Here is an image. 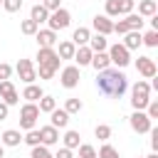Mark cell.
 <instances>
[{"instance_id":"17","label":"cell","mask_w":158,"mask_h":158,"mask_svg":"<svg viewBox=\"0 0 158 158\" xmlns=\"http://www.w3.org/2000/svg\"><path fill=\"white\" fill-rule=\"evenodd\" d=\"M91 49H89V44H84V47H77V52H74V62H77V67H89V62H91Z\"/></svg>"},{"instance_id":"45","label":"cell","mask_w":158,"mask_h":158,"mask_svg":"<svg viewBox=\"0 0 158 158\" xmlns=\"http://www.w3.org/2000/svg\"><path fill=\"white\" fill-rule=\"evenodd\" d=\"M54 158H74V153H72V148H64V146H62V148L54 153Z\"/></svg>"},{"instance_id":"6","label":"cell","mask_w":158,"mask_h":158,"mask_svg":"<svg viewBox=\"0 0 158 158\" xmlns=\"http://www.w3.org/2000/svg\"><path fill=\"white\" fill-rule=\"evenodd\" d=\"M79 79H81V72H79L77 64L64 67L62 74H59V84H62L64 89H74V86H79Z\"/></svg>"},{"instance_id":"50","label":"cell","mask_w":158,"mask_h":158,"mask_svg":"<svg viewBox=\"0 0 158 158\" xmlns=\"http://www.w3.org/2000/svg\"><path fill=\"white\" fill-rule=\"evenodd\" d=\"M0 5H2V0H0Z\"/></svg>"},{"instance_id":"33","label":"cell","mask_w":158,"mask_h":158,"mask_svg":"<svg viewBox=\"0 0 158 158\" xmlns=\"http://www.w3.org/2000/svg\"><path fill=\"white\" fill-rule=\"evenodd\" d=\"M30 158H54L52 153H49V148L47 146H32V151H30Z\"/></svg>"},{"instance_id":"28","label":"cell","mask_w":158,"mask_h":158,"mask_svg":"<svg viewBox=\"0 0 158 158\" xmlns=\"http://www.w3.org/2000/svg\"><path fill=\"white\" fill-rule=\"evenodd\" d=\"M22 141H25L30 148H32V146H40V143H42V138H40V128H30V131H25Z\"/></svg>"},{"instance_id":"35","label":"cell","mask_w":158,"mask_h":158,"mask_svg":"<svg viewBox=\"0 0 158 158\" xmlns=\"http://www.w3.org/2000/svg\"><path fill=\"white\" fill-rule=\"evenodd\" d=\"M79 158H96V148L91 143H79Z\"/></svg>"},{"instance_id":"31","label":"cell","mask_w":158,"mask_h":158,"mask_svg":"<svg viewBox=\"0 0 158 158\" xmlns=\"http://www.w3.org/2000/svg\"><path fill=\"white\" fill-rule=\"evenodd\" d=\"M84 109V104H81V99H67V104H64V111L72 116V114H79Z\"/></svg>"},{"instance_id":"21","label":"cell","mask_w":158,"mask_h":158,"mask_svg":"<svg viewBox=\"0 0 158 158\" xmlns=\"http://www.w3.org/2000/svg\"><path fill=\"white\" fill-rule=\"evenodd\" d=\"M42 94H44V91H42V86L32 81V84H27V86H25V91H22V99H27V101H35V104H37V101L42 99Z\"/></svg>"},{"instance_id":"15","label":"cell","mask_w":158,"mask_h":158,"mask_svg":"<svg viewBox=\"0 0 158 158\" xmlns=\"http://www.w3.org/2000/svg\"><path fill=\"white\" fill-rule=\"evenodd\" d=\"M141 35H143L141 30H128V32L123 35V42H121V44H123L128 52H131V49H138V47L143 44V42H141Z\"/></svg>"},{"instance_id":"26","label":"cell","mask_w":158,"mask_h":158,"mask_svg":"<svg viewBox=\"0 0 158 158\" xmlns=\"http://www.w3.org/2000/svg\"><path fill=\"white\" fill-rule=\"evenodd\" d=\"M123 20H126L128 30H143V25H146V20H143L141 15H136V12H128V15H123Z\"/></svg>"},{"instance_id":"5","label":"cell","mask_w":158,"mask_h":158,"mask_svg":"<svg viewBox=\"0 0 158 158\" xmlns=\"http://www.w3.org/2000/svg\"><path fill=\"white\" fill-rule=\"evenodd\" d=\"M69 22H72V15H69V10H67V7H57V10H52V12H49V17H47L49 30H54V32H59V30L69 27Z\"/></svg>"},{"instance_id":"46","label":"cell","mask_w":158,"mask_h":158,"mask_svg":"<svg viewBox=\"0 0 158 158\" xmlns=\"http://www.w3.org/2000/svg\"><path fill=\"white\" fill-rule=\"evenodd\" d=\"M10 89H12V81H10V79H2V81H0V96L7 94Z\"/></svg>"},{"instance_id":"1","label":"cell","mask_w":158,"mask_h":158,"mask_svg":"<svg viewBox=\"0 0 158 158\" xmlns=\"http://www.w3.org/2000/svg\"><path fill=\"white\" fill-rule=\"evenodd\" d=\"M96 89L99 94L104 96H111V99H121L128 89V79L121 69H114V67H106L101 72H96Z\"/></svg>"},{"instance_id":"18","label":"cell","mask_w":158,"mask_h":158,"mask_svg":"<svg viewBox=\"0 0 158 158\" xmlns=\"http://www.w3.org/2000/svg\"><path fill=\"white\" fill-rule=\"evenodd\" d=\"M54 52H57V57H59V59H72V57H74V52H77V44H74L72 40H64V42H59V47H57Z\"/></svg>"},{"instance_id":"42","label":"cell","mask_w":158,"mask_h":158,"mask_svg":"<svg viewBox=\"0 0 158 158\" xmlns=\"http://www.w3.org/2000/svg\"><path fill=\"white\" fill-rule=\"evenodd\" d=\"M114 32H116V35H126V32H128V25H126V20H118V22H114Z\"/></svg>"},{"instance_id":"36","label":"cell","mask_w":158,"mask_h":158,"mask_svg":"<svg viewBox=\"0 0 158 158\" xmlns=\"http://www.w3.org/2000/svg\"><path fill=\"white\" fill-rule=\"evenodd\" d=\"M0 99H2V101H5V104H7V106H15V104H17V101H20V94H17V89H15V86H12V89H10V91H7V94H2V96H0Z\"/></svg>"},{"instance_id":"24","label":"cell","mask_w":158,"mask_h":158,"mask_svg":"<svg viewBox=\"0 0 158 158\" xmlns=\"http://www.w3.org/2000/svg\"><path fill=\"white\" fill-rule=\"evenodd\" d=\"M158 12V2L156 0H138V15L141 17H151Z\"/></svg>"},{"instance_id":"49","label":"cell","mask_w":158,"mask_h":158,"mask_svg":"<svg viewBox=\"0 0 158 158\" xmlns=\"http://www.w3.org/2000/svg\"><path fill=\"white\" fill-rule=\"evenodd\" d=\"M146 158H158V153H151V156H146Z\"/></svg>"},{"instance_id":"22","label":"cell","mask_w":158,"mask_h":158,"mask_svg":"<svg viewBox=\"0 0 158 158\" xmlns=\"http://www.w3.org/2000/svg\"><path fill=\"white\" fill-rule=\"evenodd\" d=\"M89 37H91V30L89 27H77L74 35H72V42L77 47H84V44H89Z\"/></svg>"},{"instance_id":"10","label":"cell","mask_w":158,"mask_h":158,"mask_svg":"<svg viewBox=\"0 0 158 158\" xmlns=\"http://www.w3.org/2000/svg\"><path fill=\"white\" fill-rule=\"evenodd\" d=\"M136 69H138V74L146 77V79H153V77L158 74V67H156V62H153L151 57H138V59H136Z\"/></svg>"},{"instance_id":"20","label":"cell","mask_w":158,"mask_h":158,"mask_svg":"<svg viewBox=\"0 0 158 158\" xmlns=\"http://www.w3.org/2000/svg\"><path fill=\"white\" fill-rule=\"evenodd\" d=\"M47 17H49V10H47L42 2L32 5V10H30V20H35L37 25H42V22H47Z\"/></svg>"},{"instance_id":"34","label":"cell","mask_w":158,"mask_h":158,"mask_svg":"<svg viewBox=\"0 0 158 158\" xmlns=\"http://www.w3.org/2000/svg\"><path fill=\"white\" fill-rule=\"evenodd\" d=\"M37 30H40V25H37L35 20H22V22H20V32H22V35H35Z\"/></svg>"},{"instance_id":"39","label":"cell","mask_w":158,"mask_h":158,"mask_svg":"<svg viewBox=\"0 0 158 158\" xmlns=\"http://www.w3.org/2000/svg\"><path fill=\"white\" fill-rule=\"evenodd\" d=\"M133 5H136V0H118V15L133 12Z\"/></svg>"},{"instance_id":"4","label":"cell","mask_w":158,"mask_h":158,"mask_svg":"<svg viewBox=\"0 0 158 158\" xmlns=\"http://www.w3.org/2000/svg\"><path fill=\"white\" fill-rule=\"evenodd\" d=\"M106 52H109V59H111V64H114L116 69H123V67H128V64H131V52H128L121 42H116V44L106 47Z\"/></svg>"},{"instance_id":"3","label":"cell","mask_w":158,"mask_h":158,"mask_svg":"<svg viewBox=\"0 0 158 158\" xmlns=\"http://www.w3.org/2000/svg\"><path fill=\"white\" fill-rule=\"evenodd\" d=\"M37 118H40V106L35 101H25L22 109H20V128L22 131H30L37 126Z\"/></svg>"},{"instance_id":"30","label":"cell","mask_w":158,"mask_h":158,"mask_svg":"<svg viewBox=\"0 0 158 158\" xmlns=\"http://www.w3.org/2000/svg\"><path fill=\"white\" fill-rule=\"evenodd\" d=\"M141 42L146 47H158V30H148L146 35H141Z\"/></svg>"},{"instance_id":"19","label":"cell","mask_w":158,"mask_h":158,"mask_svg":"<svg viewBox=\"0 0 158 158\" xmlns=\"http://www.w3.org/2000/svg\"><path fill=\"white\" fill-rule=\"evenodd\" d=\"M96 72H101V69H106V67H111V59H109V52H94L91 54V62H89Z\"/></svg>"},{"instance_id":"38","label":"cell","mask_w":158,"mask_h":158,"mask_svg":"<svg viewBox=\"0 0 158 158\" xmlns=\"http://www.w3.org/2000/svg\"><path fill=\"white\" fill-rule=\"evenodd\" d=\"M104 10H106V17H118V0H106Z\"/></svg>"},{"instance_id":"47","label":"cell","mask_w":158,"mask_h":158,"mask_svg":"<svg viewBox=\"0 0 158 158\" xmlns=\"http://www.w3.org/2000/svg\"><path fill=\"white\" fill-rule=\"evenodd\" d=\"M7 114H10V106H7L5 101H0V121H5V118H7Z\"/></svg>"},{"instance_id":"29","label":"cell","mask_w":158,"mask_h":158,"mask_svg":"<svg viewBox=\"0 0 158 158\" xmlns=\"http://www.w3.org/2000/svg\"><path fill=\"white\" fill-rule=\"evenodd\" d=\"M96 158H118V151H116V148H114L111 143H106V141H104V146L99 148Z\"/></svg>"},{"instance_id":"14","label":"cell","mask_w":158,"mask_h":158,"mask_svg":"<svg viewBox=\"0 0 158 158\" xmlns=\"http://www.w3.org/2000/svg\"><path fill=\"white\" fill-rule=\"evenodd\" d=\"M35 37H37V44H40V47H54V44H57V32L49 30V27H47V30H37Z\"/></svg>"},{"instance_id":"44","label":"cell","mask_w":158,"mask_h":158,"mask_svg":"<svg viewBox=\"0 0 158 158\" xmlns=\"http://www.w3.org/2000/svg\"><path fill=\"white\" fill-rule=\"evenodd\" d=\"M42 5L52 12V10H57V7H62V0H42Z\"/></svg>"},{"instance_id":"27","label":"cell","mask_w":158,"mask_h":158,"mask_svg":"<svg viewBox=\"0 0 158 158\" xmlns=\"http://www.w3.org/2000/svg\"><path fill=\"white\" fill-rule=\"evenodd\" d=\"M37 106H40V114H49L52 109H57V99H54V96L42 94V99L37 101Z\"/></svg>"},{"instance_id":"16","label":"cell","mask_w":158,"mask_h":158,"mask_svg":"<svg viewBox=\"0 0 158 158\" xmlns=\"http://www.w3.org/2000/svg\"><path fill=\"white\" fill-rule=\"evenodd\" d=\"M49 118H52V126L54 128H67L69 126V114L64 109H52L49 111Z\"/></svg>"},{"instance_id":"25","label":"cell","mask_w":158,"mask_h":158,"mask_svg":"<svg viewBox=\"0 0 158 158\" xmlns=\"http://www.w3.org/2000/svg\"><path fill=\"white\" fill-rule=\"evenodd\" d=\"M79 138H81V136H79V131H72V128H69V131L62 136V141H64V148H72V151H74V148H79V143H81Z\"/></svg>"},{"instance_id":"2","label":"cell","mask_w":158,"mask_h":158,"mask_svg":"<svg viewBox=\"0 0 158 158\" xmlns=\"http://www.w3.org/2000/svg\"><path fill=\"white\" fill-rule=\"evenodd\" d=\"M148 101H151V84H148L146 79H138V81L131 86V106H133L136 111H146Z\"/></svg>"},{"instance_id":"23","label":"cell","mask_w":158,"mask_h":158,"mask_svg":"<svg viewBox=\"0 0 158 158\" xmlns=\"http://www.w3.org/2000/svg\"><path fill=\"white\" fill-rule=\"evenodd\" d=\"M106 47H109V42H106V35H91L89 37V49L91 52H106Z\"/></svg>"},{"instance_id":"9","label":"cell","mask_w":158,"mask_h":158,"mask_svg":"<svg viewBox=\"0 0 158 158\" xmlns=\"http://www.w3.org/2000/svg\"><path fill=\"white\" fill-rule=\"evenodd\" d=\"M37 62L40 64H49V67H54V69H59V57H57V52H54V47H40L37 49Z\"/></svg>"},{"instance_id":"37","label":"cell","mask_w":158,"mask_h":158,"mask_svg":"<svg viewBox=\"0 0 158 158\" xmlns=\"http://www.w3.org/2000/svg\"><path fill=\"white\" fill-rule=\"evenodd\" d=\"M54 72H57L54 67H49V64H40L37 77H40V79H52V77H54Z\"/></svg>"},{"instance_id":"41","label":"cell","mask_w":158,"mask_h":158,"mask_svg":"<svg viewBox=\"0 0 158 158\" xmlns=\"http://www.w3.org/2000/svg\"><path fill=\"white\" fill-rule=\"evenodd\" d=\"M2 7H5L7 12H17V10L22 7V0H2Z\"/></svg>"},{"instance_id":"13","label":"cell","mask_w":158,"mask_h":158,"mask_svg":"<svg viewBox=\"0 0 158 158\" xmlns=\"http://www.w3.org/2000/svg\"><path fill=\"white\" fill-rule=\"evenodd\" d=\"M0 143H2L5 148H15V146H20V143H22V133H20L17 128H7V131H2Z\"/></svg>"},{"instance_id":"12","label":"cell","mask_w":158,"mask_h":158,"mask_svg":"<svg viewBox=\"0 0 158 158\" xmlns=\"http://www.w3.org/2000/svg\"><path fill=\"white\" fill-rule=\"evenodd\" d=\"M91 27H94L99 35H111V32H114V20L106 17V15H96V17L91 20Z\"/></svg>"},{"instance_id":"48","label":"cell","mask_w":158,"mask_h":158,"mask_svg":"<svg viewBox=\"0 0 158 158\" xmlns=\"http://www.w3.org/2000/svg\"><path fill=\"white\" fill-rule=\"evenodd\" d=\"M0 158H5V146L0 143Z\"/></svg>"},{"instance_id":"7","label":"cell","mask_w":158,"mask_h":158,"mask_svg":"<svg viewBox=\"0 0 158 158\" xmlns=\"http://www.w3.org/2000/svg\"><path fill=\"white\" fill-rule=\"evenodd\" d=\"M128 123H131V128H133L136 133H148L151 126H153V121L146 116V111H136V109H133V114L128 116Z\"/></svg>"},{"instance_id":"40","label":"cell","mask_w":158,"mask_h":158,"mask_svg":"<svg viewBox=\"0 0 158 158\" xmlns=\"http://www.w3.org/2000/svg\"><path fill=\"white\" fill-rule=\"evenodd\" d=\"M146 116H148L151 121H153V118H158V101H153V99L148 101V106H146Z\"/></svg>"},{"instance_id":"11","label":"cell","mask_w":158,"mask_h":158,"mask_svg":"<svg viewBox=\"0 0 158 158\" xmlns=\"http://www.w3.org/2000/svg\"><path fill=\"white\" fill-rule=\"evenodd\" d=\"M40 138H42V146H57L59 143V128H54L52 123L49 126H42L40 128Z\"/></svg>"},{"instance_id":"43","label":"cell","mask_w":158,"mask_h":158,"mask_svg":"<svg viewBox=\"0 0 158 158\" xmlns=\"http://www.w3.org/2000/svg\"><path fill=\"white\" fill-rule=\"evenodd\" d=\"M10 77H12V67L2 62V64H0V81H2V79H10Z\"/></svg>"},{"instance_id":"32","label":"cell","mask_w":158,"mask_h":158,"mask_svg":"<svg viewBox=\"0 0 158 158\" xmlns=\"http://www.w3.org/2000/svg\"><path fill=\"white\" fill-rule=\"evenodd\" d=\"M94 136H96L99 141H109V138H111V126H109V123H99V126L94 128Z\"/></svg>"},{"instance_id":"8","label":"cell","mask_w":158,"mask_h":158,"mask_svg":"<svg viewBox=\"0 0 158 158\" xmlns=\"http://www.w3.org/2000/svg\"><path fill=\"white\" fill-rule=\"evenodd\" d=\"M15 69H17V74H20V79H22L25 84H32V81L37 79V69H35V64H32V59H20Z\"/></svg>"}]
</instances>
